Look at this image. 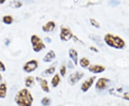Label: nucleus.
Segmentation results:
<instances>
[{"label": "nucleus", "instance_id": "obj_1", "mask_svg": "<svg viewBox=\"0 0 129 106\" xmlns=\"http://www.w3.org/2000/svg\"><path fill=\"white\" fill-rule=\"evenodd\" d=\"M14 101L18 106H32L34 97L27 88H22L16 94Z\"/></svg>", "mask_w": 129, "mask_h": 106}, {"label": "nucleus", "instance_id": "obj_2", "mask_svg": "<svg viewBox=\"0 0 129 106\" xmlns=\"http://www.w3.org/2000/svg\"><path fill=\"white\" fill-rule=\"evenodd\" d=\"M104 42L108 46L117 50L123 49L125 46V42L123 39L111 33H108L104 36Z\"/></svg>", "mask_w": 129, "mask_h": 106}, {"label": "nucleus", "instance_id": "obj_3", "mask_svg": "<svg viewBox=\"0 0 129 106\" xmlns=\"http://www.w3.org/2000/svg\"><path fill=\"white\" fill-rule=\"evenodd\" d=\"M30 42L32 47V50L35 52H40V51L45 49V45L43 40L37 34H32L30 38Z\"/></svg>", "mask_w": 129, "mask_h": 106}, {"label": "nucleus", "instance_id": "obj_4", "mask_svg": "<svg viewBox=\"0 0 129 106\" xmlns=\"http://www.w3.org/2000/svg\"><path fill=\"white\" fill-rule=\"evenodd\" d=\"M74 37L73 33L70 29L65 26H61L60 27V39L63 42H68Z\"/></svg>", "mask_w": 129, "mask_h": 106}, {"label": "nucleus", "instance_id": "obj_5", "mask_svg": "<svg viewBox=\"0 0 129 106\" xmlns=\"http://www.w3.org/2000/svg\"><path fill=\"white\" fill-rule=\"evenodd\" d=\"M38 66L39 63L37 60H31L24 64L23 66V70L27 73H30L37 69L38 68Z\"/></svg>", "mask_w": 129, "mask_h": 106}, {"label": "nucleus", "instance_id": "obj_6", "mask_svg": "<svg viewBox=\"0 0 129 106\" xmlns=\"http://www.w3.org/2000/svg\"><path fill=\"white\" fill-rule=\"evenodd\" d=\"M83 76H84V73L82 72H80V71L75 72L69 75V77L68 78V83L70 84L71 85H74L75 84H76L83 78Z\"/></svg>", "mask_w": 129, "mask_h": 106}, {"label": "nucleus", "instance_id": "obj_7", "mask_svg": "<svg viewBox=\"0 0 129 106\" xmlns=\"http://www.w3.org/2000/svg\"><path fill=\"white\" fill-rule=\"evenodd\" d=\"M95 79H96L95 76H92V77H90V78H88V80H85L82 84V85H81V88H80L81 90L83 92H86L87 91H88L89 89L92 87V85H93L95 80Z\"/></svg>", "mask_w": 129, "mask_h": 106}, {"label": "nucleus", "instance_id": "obj_8", "mask_svg": "<svg viewBox=\"0 0 129 106\" xmlns=\"http://www.w3.org/2000/svg\"><path fill=\"white\" fill-rule=\"evenodd\" d=\"M110 82V80L106 78H101L98 79V80L95 84V88L98 90H102L106 88L108 83Z\"/></svg>", "mask_w": 129, "mask_h": 106}, {"label": "nucleus", "instance_id": "obj_9", "mask_svg": "<svg viewBox=\"0 0 129 106\" xmlns=\"http://www.w3.org/2000/svg\"><path fill=\"white\" fill-rule=\"evenodd\" d=\"M88 70L92 73H102L106 70V67L101 65H91L88 67Z\"/></svg>", "mask_w": 129, "mask_h": 106}, {"label": "nucleus", "instance_id": "obj_10", "mask_svg": "<svg viewBox=\"0 0 129 106\" xmlns=\"http://www.w3.org/2000/svg\"><path fill=\"white\" fill-rule=\"evenodd\" d=\"M122 89L120 88V91H119V89H116V88H113L111 90H110V92L113 95H115L116 96H120V97H123L124 100H129V92H122Z\"/></svg>", "mask_w": 129, "mask_h": 106}, {"label": "nucleus", "instance_id": "obj_11", "mask_svg": "<svg viewBox=\"0 0 129 106\" xmlns=\"http://www.w3.org/2000/svg\"><path fill=\"white\" fill-rule=\"evenodd\" d=\"M55 28L56 23L54 21H49L42 27L43 32H51L54 31Z\"/></svg>", "mask_w": 129, "mask_h": 106}, {"label": "nucleus", "instance_id": "obj_12", "mask_svg": "<svg viewBox=\"0 0 129 106\" xmlns=\"http://www.w3.org/2000/svg\"><path fill=\"white\" fill-rule=\"evenodd\" d=\"M36 79H37V80L38 81V83H40L42 90L44 92H47V93H49V92H50V87L48 85V83H47V81L45 79L42 78L40 77H37Z\"/></svg>", "mask_w": 129, "mask_h": 106}, {"label": "nucleus", "instance_id": "obj_13", "mask_svg": "<svg viewBox=\"0 0 129 106\" xmlns=\"http://www.w3.org/2000/svg\"><path fill=\"white\" fill-rule=\"evenodd\" d=\"M68 54H69V57H70V59L73 60V62H74V65H78V52L74 49H70L68 52Z\"/></svg>", "mask_w": 129, "mask_h": 106}, {"label": "nucleus", "instance_id": "obj_14", "mask_svg": "<svg viewBox=\"0 0 129 106\" xmlns=\"http://www.w3.org/2000/svg\"><path fill=\"white\" fill-rule=\"evenodd\" d=\"M55 52L53 50H50L45 55V57H43V62H50L54 59H55Z\"/></svg>", "mask_w": 129, "mask_h": 106}, {"label": "nucleus", "instance_id": "obj_15", "mask_svg": "<svg viewBox=\"0 0 129 106\" xmlns=\"http://www.w3.org/2000/svg\"><path fill=\"white\" fill-rule=\"evenodd\" d=\"M60 76L59 74H55L53 78H52V80H51V85L53 88H57L58 86V85L60 84Z\"/></svg>", "mask_w": 129, "mask_h": 106}, {"label": "nucleus", "instance_id": "obj_16", "mask_svg": "<svg viewBox=\"0 0 129 106\" xmlns=\"http://www.w3.org/2000/svg\"><path fill=\"white\" fill-rule=\"evenodd\" d=\"M7 94V87L6 83L0 84V98H5Z\"/></svg>", "mask_w": 129, "mask_h": 106}, {"label": "nucleus", "instance_id": "obj_17", "mask_svg": "<svg viewBox=\"0 0 129 106\" xmlns=\"http://www.w3.org/2000/svg\"><path fill=\"white\" fill-rule=\"evenodd\" d=\"M24 84H25V86L27 88H31L32 87V85L35 84V78L34 77L32 76H28L25 79V82H24Z\"/></svg>", "mask_w": 129, "mask_h": 106}, {"label": "nucleus", "instance_id": "obj_18", "mask_svg": "<svg viewBox=\"0 0 129 106\" xmlns=\"http://www.w3.org/2000/svg\"><path fill=\"white\" fill-rule=\"evenodd\" d=\"M79 64L83 68H86V67H88L90 66V60H88V58L83 57V58H81L80 60V61H79Z\"/></svg>", "mask_w": 129, "mask_h": 106}, {"label": "nucleus", "instance_id": "obj_19", "mask_svg": "<svg viewBox=\"0 0 129 106\" xmlns=\"http://www.w3.org/2000/svg\"><path fill=\"white\" fill-rule=\"evenodd\" d=\"M13 21H14V19H13V17L11 15H5V16L3 17V18H2V22L5 24L9 25V24H12Z\"/></svg>", "mask_w": 129, "mask_h": 106}, {"label": "nucleus", "instance_id": "obj_20", "mask_svg": "<svg viewBox=\"0 0 129 106\" xmlns=\"http://www.w3.org/2000/svg\"><path fill=\"white\" fill-rule=\"evenodd\" d=\"M41 103L42 104V105L44 106H49L51 104V99L49 97H45L42 99Z\"/></svg>", "mask_w": 129, "mask_h": 106}, {"label": "nucleus", "instance_id": "obj_21", "mask_svg": "<svg viewBox=\"0 0 129 106\" xmlns=\"http://www.w3.org/2000/svg\"><path fill=\"white\" fill-rule=\"evenodd\" d=\"M22 3L19 1H13L10 2V6L13 8H19L22 7Z\"/></svg>", "mask_w": 129, "mask_h": 106}, {"label": "nucleus", "instance_id": "obj_22", "mask_svg": "<svg viewBox=\"0 0 129 106\" xmlns=\"http://www.w3.org/2000/svg\"><path fill=\"white\" fill-rule=\"evenodd\" d=\"M90 24H91L92 26H93L95 28H100V27H101L99 22L97 21L96 19H90Z\"/></svg>", "mask_w": 129, "mask_h": 106}, {"label": "nucleus", "instance_id": "obj_23", "mask_svg": "<svg viewBox=\"0 0 129 106\" xmlns=\"http://www.w3.org/2000/svg\"><path fill=\"white\" fill-rule=\"evenodd\" d=\"M66 73H67V68H66V66L65 65H62L60 67V74L61 76H64L66 75Z\"/></svg>", "mask_w": 129, "mask_h": 106}, {"label": "nucleus", "instance_id": "obj_24", "mask_svg": "<svg viewBox=\"0 0 129 106\" xmlns=\"http://www.w3.org/2000/svg\"><path fill=\"white\" fill-rule=\"evenodd\" d=\"M55 72V67H51L50 68L47 69L45 70L44 73L47 74V75H52Z\"/></svg>", "mask_w": 129, "mask_h": 106}, {"label": "nucleus", "instance_id": "obj_25", "mask_svg": "<svg viewBox=\"0 0 129 106\" xmlns=\"http://www.w3.org/2000/svg\"><path fill=\"white\" fill-rule=\"evenodd\" d=\"M6 71V67L3 62L0 60V72H5Z\"/></svg>", "mask_w": 129, "mask_h": 106}, {"label": "nucleus", "instance_id": "obj_26", "mask_svg": "<svg viewBox=\"0 0 129 106\" xmlns=\"http://www.w3.org/2000/svg\"><path fill=\"white\" fill-rule=\"evenodd\" d=\"M90 50L93 51V52H99L98 49L97 47H93V46L90 47Z\"/></svg>", "mask_w": 129, "mask_h": 106}, {"label": "nucleus", "instance_id": "obj_27", "mask_svg": "<svg viewBox=\"0 0 129 106\" xmlns=\"http://www.w3.org/2000/svg\"><path fill=\"white\" fill-rule=\"evenodd\" d=\"M5 2V0H0V5H2Z\"/></svg>", "mask_w": 129, "mask_h": 106}, {"label": "nucleus", "instance_id": "obj_28", "mask_svg": "<svg viewBox=\"0 0 129 106\" xmlns=\"http://www.w3.org/2000/svg\"><path fill=\"white\" fill-rule=\"evenodd\" d=\"M2 75H1V74H0V80H2Z\"/></svg>", "mask_w": 129, "mask_h": 106}, {"label": "nucleus", "instance_id": "obj_29", "mask_svg": "<svg viewBox=\"0 0 129 106\" xmlns=\"http://www.w3.org/2000/svg\"><path fill=\"white\" fill-rule=\"evenodd\" d=\"M0 33H1V32H0Z\"/></svg>", "mask_w": 129, "mask_h": 106}, {"label": "nucleus", "instance_id": "obj_30", "mask_svg": "<svg viewBox=\"0 0 129 106\" xmlns=\"http://www.w3.org/2000/svg\"><path fill=\"white\" fill-rule=\"evenodd\" d=\"M0 10H1V9H0Z\"/></svg>", "mask_w": 129, "mask_h": 106}]
</instances>
